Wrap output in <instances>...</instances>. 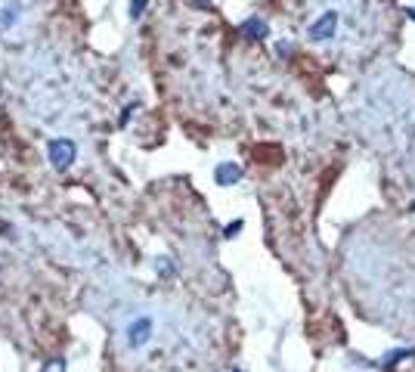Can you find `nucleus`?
Masks as SVG:
<instances>
[{
    "label": "nucleus",
    "mask_w": 415,
    "mask_h": 372,
    "mask_svg": "<svg viewBox=\"0 0 415 372\" xmlns=\"http://www.w3.org/2000/svg\"><path fill=\"white\" fill-rule=\"evenodd\" d=\"M195 4H199V6H205V4H211V0H195Z\"/></svg>",
    "instance_id": "nucleus-11"
},
{
    "label": "nucleus",
    "mask_w": 415,
    "mask_h": 372,
    "mask_svg": "<svg viewBox=\"0 0 415 372\" xmlns=\"http://www.w3.org/2000/svg\"><path fill=\"white\" fill-rule=\"evenodd\" d=\"M406 16H409V19H415V6H409V10H406Z\"/></svg>",
    "instance_id": "nucleus-10"
},
{
    "label": "nucleus",
    "mask_w": 415,
    "mask_h": 372,
    "mask_svg": "<svg viewBox=\"0 0 415 372\" xmlns=\"http://www.w3.org/2000/svg\"><path fill=\"white\" fill-rule=\"evenodd\" d=\"M149 0H130V19H140V16L146 13Z\"/></svg>",
    "instance_id": "nucleus-8"
},
{
    "label": "nucleus",
    "mask_w": 415,
    "mask_h": 372,
    "mask_svg": "<svg viewBox=\"0 0 415 372\" xmlns=\"http://www.w3.org/2000/svg\"><path fill=\"white\" fill-rule=\"evenodd\" d=\"M335 28H338V13L328 10V13H323V16H319V19L310 25V37H313V41H326V37L335 35Z\"/></svg>",
    "instance_id": "nucleus-2"
},
{
    "label": "nucleus",
    "mask_w": 415,
    "mask_h": 372,
    "mask_svg": "<svg viewBox=\"0 0 415 372\" xmlns=\"http://www.w3.org/2000/svg\"><path fill=\"white\" fill-rule=\"evenodd\" d=\"M137 108H140V103H130V106H124V108H121V118H118V128H128V124H130V115H134V112H137Z\"/></svg>",
    "instance_id": "nucleus-7"
},
{
    "label": "nucleus",
    "mask_w": 415,
    "mask_h": 372,
    "mask_svg": "<svg viewBox=\"0 0 415 372\" xmlns=\"http://www.w3.org/2000/svg\"><path fill=\"white\" fill-rule=\"evenodd\" d=\"M242 230V221H236V223H230V227H226V236H233V232H239Z\"/></svg>",
    "instance_id": "nucleus-9"
},
{
    "label": "nucleus",
    "mask_w": 415,
    "mask_h": 372,
    "mask_svg": "<svg viewBox=\"0 0 415 372\" xmlns=\"http://www.w3.org/2000/svg\"><path fill=\"white\" fill-rule=\"evenodd\" d=\"M149 332H152V320H146V316H143V320H137L134 326H130V345H143V341L149 338Z\"/></svg>",
    "instance_id": "nucleus-6"
},
{
    "label": "nucleus",
    "mask_w": 415,
    "mask_h": 372,
    "mask_svg": "<svg viewBox=\"0 0 415 372\" xmlns=\"http://www.w3.org/2000/svg\"><path fill=\"white\" fill-rule=\"evenodd\" d=\"M242 174H245V170H242L236 161H221V165L214 168V180L221 183V186H233V183H239L242 180Z\"/></svg>",
    "instance_id": "nucleus-3"
},
{
    "label": "nucleus",
    "mask_w": 415,
    "mask_h": 372,
    "mask_svg": "<svg viewBox=\"0 0 415 372\" xmlns=\"http://www.w3.org/2000/svg\"><path fill=\"white\" fill-rule=\"evenodd\" d=\"M239 31H242V37H248V41H261V37H267V35H270L267 22H264V19H257V16H252V19H245V22H242Z\"/></svg>",
    "instance_id": "nucleus-4"
},
{
    "label": "nucleus",
    "mask_w": 415,
    "mask_h": 372,
    "mask_svg": "<svg viewBox=\"0 0 415 372\" xmlns=\"http://www.w3.org/2000/svg\"><path fill=\"white\" fill-rule=\"evenodd\" d=\"M47 161L53 165V170H68L78 161V146H75V140H68V137H53L50 143H47Z\"/></svg>",
    "instance_id": "nucleus-1"
},
{
    "label": "nucleus",
    "mask_w": 415,
    "mask_h": 372,
    "mask_svg": "<svg viewBox=\"0 0 415 372\" xmlns=\"http://www.w3.org/2000/svg\"><path fill=\"white\" fill-rule=\"evenodd\" d=\"M19 19H22V4H6L4 10H0V35H4V31H10Z\"/></svg>",
    "instance_id": "nucleus-5"
}]
</instances>
